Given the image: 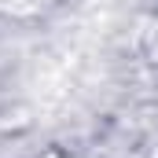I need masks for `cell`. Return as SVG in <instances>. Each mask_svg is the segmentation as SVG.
Returning <instances> with one entry per match:
<instances>
[{
    "label": "cell",
    "mask_w": 158,
    "mask_h": 158,
    "mask_svg": "<svg viewBox=\"0 0 158 158\" xmlns=\"http://www.w3.org/2000/svg\"><path fill=\"white\" fill-rule=\"evenodd\" d=\"M44 0H0V11H11V15H33Z\"/></svg>",
    "instance_id": "obj_1"
},
{
    "label": "cell",
    "mask_w": 158,
    "mask_h": 158,
    "mask_svg": "<svg viewBox=\"0 0 158 158\" xmlns=\"http://www.w3.org/2000/svg\"><path fill=\"white\" fill-rule=\"evenodd\" d=\"M52 158H55V155H52Z\"/></svg>",
    "instance_id": "obj_3"
},
{
    "label": "cell",
    "mask_w": 158,
    "mask_h": 158,
    "mask_svg": "<svg viewBox=\"0 0 158 158\" xmlns=\"http://www.w3.org/2000/svg\"><path fill=\"white\" fill-rule=\"evenodd\" d=\"M143 48H147L151 55H158V22H151V26L143 30Z\"/></svg>",
    "instance_id": "obj_2"
}]
</instances>
